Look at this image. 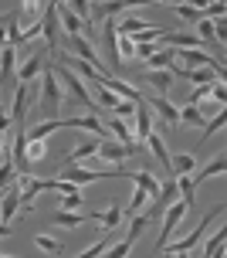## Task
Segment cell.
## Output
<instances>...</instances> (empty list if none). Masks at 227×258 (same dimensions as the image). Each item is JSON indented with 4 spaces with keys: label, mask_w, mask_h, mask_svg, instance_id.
<instances>
[{
    "label": "cell",
    "mask_w": 227,
    "mask_h": 258,
    "mask_svg": "<svg viewBox=\"0 0 227 258\" xmlns=\"http://www.w3.org/2000/svg\"><path fill=\"white\" fill-rule=\"evenodd\" d=\"M44 54H51V51H34V54H31V58H27V61L17 68V82H27V85H34V82L44 75V68H48Z\"/></svg>",
    "instance_id": "10"
},
{
    "label": "cell",
    "mask_w": 227,
    "mask_h": 258,
    "mask_svg": "<svg viewBox=\"0 0 227 258\" xmlns=\"http://www.w3.org/2000/svg\"><path fill=\"white\" fill-rule=\"evenodd\" d=\"M177 54L187 61V68H217L220 64V58H214V54H207L203 48H177Z\"/></svg>",
    "instance_id": "13"
},
{
    "label": "cell",
    "mask_w": 227,
    "mask_h": 258,
    "mask_svg": "<svg viewBox=\"0 0 227 258\" xmlns=\"http://www.w3.org/2000/svg\"><path fill=\"white\" fill-rule=\"evenodd\" d=\"M220 214H224V204H217L214 211H207L200 224H197V228H193V231H190L187 238H180L177 245H166V248H160V255H190V251H193V245H197V241H200L203 234L210 231V224H214V221L220 218Z\"/></svg>",
    "instance_id": "2"
},
{
    "label": "cell",
    "mask_w": 227,
    "mask_h": 258,
    "mask_svg": "<svg viewBox=\"0 0 227 258\" xmlns=\"http://www.w3.org/2000/svg\"><path fill=\"white\" fill-rule=\"evenodd\" d=\"M54 72H58V78H61L64 92H68V95H71V99H75L78 105H85L89 112H99V109H102V102H99V99H92V95H89V89H85V78L78 75V72H75V68H71V64L58 61V64H54Z\"/></svg>",
    "instance_id": "1"
},
{
    "label": "cell",
    "mask_w": 227,
    "mask_h": 258,
    "mask_svg": "<svg viewBox=\"0 0 227 258\" xmlns=\"http://www.w3.org/2000/svg\"><path fill=\"white\" fill-rule=\"evenodd\" d=\"M64 129H82V133H95V136H112L109 122H102L95 112H89V116H68L64 119Z\"/></svg>",
    "instance_id": "9"
},
{
    "label": "cell",
    "mask_w": 227,
    "mask_h": 258,
    "mask_svg": "<svg viewBox=\"0 0 227 258\" xmlns=\"http://www.w3.org/2000/svg\"><path fill=\"white\" fill-rule=\"evenodd\" d=\"M142 27H146V21H139V17H129V14L119 17V34H139Z\"/></svg>",
    "instance_id": "32"
},
{
    "label": "cell",
    "mask_w": 227,
    "mask_h": 258,
    "mask_svg": "<svg viewBox=\"0 0 227 258\" xmlns=\"http://www.w3.org/2000/svg\"><path fill=\"white\" fill-rule=\"evenodd\" d=\"M51 224H58V228H78V224H82V221L85 218H78L75 211H68V207H61V211H54V214H51Z\"/></svg>",
    "instance_id": "25"
},
{
    "label": "cell",
    "mask_w": 227,
    "mask_h": 258,
    "mask_svg": "<svg viewBox=\"0 0 227 258\" xmlns=\"http://www.w3.org/2000/svg\"><path fill=\"white\" fill-rule=\"evenodd\" d=\"M210 95H214L220 105H227V82H214V89H210Z\"/></svg>",
    "instance_id": "39"
},
{
    "label": "cell",
    "mask_w": 227,
    "mask_h": 258,
    "mask_svg": "<svg viewBox=\"0 0 227 258\" xmlns=\"http://www.w3.org/2000/svg\"><path fill=\"white\" fill-rule=\"evenodd\" d=\"M99 150H102V136H95V140H82L71 153L64 156V163H82V160H92V156H99Z\"/></svg>",
    "instance_id": "14"
},
{
    "label": "cell",
    "mask_w": 227,
    "mask_h": 258,
    "mask_svg": "<svg viewBox=\"0 0 227 258\" xmlns=\"http://www.w3.org/2000/svg\"><path fill=\"white\" fill-rule=\"evenodd\" d=\"M149 0H99L95 7H92V21L95 24H105L109 17H119V14L132 11V7H146Z\"/></svg>",
    "instance_id": "6"
},
{
    "label": "cell",
    "mask_w": 227,
    "mask_h": 258,
    "mask_svg": "<svg viewBox=\"0 0 227 258\" xmlns=\"http://www.w3.org/2000/svg\"><path fill=\"white\" fill-rule=\"evenodd\" d=\"M122 207L119 204H112L109 211H102V214H95V224H102V228H115V224H122Z\"/></svg>",
    "instance_id": "27"
},
{
    "label": "cell",
    "mask_w": 227,
    "mask_h": 258,
    "mask_svg": "<svg viewBox=\"0 0 227 258\" xmlns=\"http://www.w3.org/2000/svg\"><path fill=\"white\" fill-rule=\"evenodd\" d=\"M109 129H112V136H119V143H126V146H132V150L139 153V140H136V133L126 126V119H122V116L109 119Z\"/></svg>",
    "instance_id": "18"
},
{
    "label": "cell",
    "mask_w": 227,
    "mask_h": 258,
    "mask_svg": "<svg viewBox=\"0 0 227 258\" xmlns=\"http://www.w3.org/2000/svg\"><path fill=\"white\" fill-rule=\"evenodd\" d=\"M119 51H122V58H136V38L119 34Z\"/></svg>",
    "instance_id": "37"
},
{
    "label": "cell",
    "mask_w": 227,
    "mask_h": 258,
    "mask_svg": "<svg viewBox=\"0 0 227 258\" xmlns=\"http://www.w3.org/2000/svg\"><path fill=\"white\" fill-rule=\"evenodd\" d=\"M187 211H190V204L183 201V197H180V201H173V204H170V207L163 211V228H160V238H156V251L170 245V234H173V231L180 228V224H183Z\"/></svg>",
    "instance_id": "5"
},
{
    "label": "cell",
    "mask_w": 227,
    "mask_h": 258,
    "mask_svg": "<svg viewBox=\"0 0 227 258\" xmlns=\"http://www.w3.org/2000/svg\"><path fill=\"white\" fill-rule=\"evenodd\" d=\"M177 17H183V21H190V24H200L203 11H200V7H193L190 0H183V4H177Z\"/></svg>",
    "instance_id": "30"
},
{
    "label": "cell",
    "mask_w": 227,
    "mask_h": 258,
    "mask_svg": "<svg viewBox=\"0 0 227 258\" xmlns=\"http://www.w3.org/2000/svg\"><path fill=\"white\" fill-rule=\"evenodd\" d=\"M224 245H227V224H224V228H220V231L214 234V238H210V241H207V245H203V255H207V258L224 255Z\"/></svg>",
    "instance_id": "26"
},
{
    "label": "cell",
    "mask_w": 227,
    "mask_h": 258,
    "mask_svg": "<svg viewBox=\"0 0 227 258\" xmlns=\"http://www.w3.org/2000/svg\"><path fill=\"white\" fill-rule=\"evenodd\" d=\"M54 129H64V119H48V122H38V126L27 129V140H44L48 133H54Z\"/></svg>",
    "instance_id": "24"
},
{
    "label": "cell",
    "mask_w": 227,
    "mask_h": 258,
    "mask_svg": "<svg viewBox=\"0 0 227 258\" xmlns=\"http://www.w3.org/2000/svg\"><path fill=\"white\" fill-rule=\"evenodd\" d=\"M156 51H160L156 44H136V58H146V61H149V58H153Z\"/></svg>",
    "instance_id": "41"
},
{
    "label": "cell",
    "mask_w": 227,
    "mask_h": 258,
    "mask_svg": "<svg viewBox=\"0 0 227 258\" xmlns=\"http://www.w3.org/2000/svg\"><path fill=\"white\" fill-rule=\"evenodd\" d=\"M14 64H17V44L4 41V51H0V75H4V82H11Z\"/></svg>",
    "instance_id": "21"
},
{
    "label": "cell",
    "mask_w": 227,
    "mask_h": 258,
    "mask_svg": "<svg viewBox=\"0 0 227 258\" xmlns=\"http://www.w3.org/2000/svg\"><path fill=\"white\" fill-rule=\"evenodd\" d=\"M224 126H227V105L220 109V112H217L214 119H207V126H203V143L210 140V136H214L217 129H224Z\"/></svg>",
    "instance_id": "31"
},
{
    "label": "cell",
    "mask_w": 227,
    "mask_h": 258,
    "mask_svg": "<svg viewBox=\"0 0 227 258\" xmlns=\"http://www.w3.org/2000/svg\"><path fill=\"white\" fill-rule=\"evenodd\" d=\"M149 224H153V221H149V214H146V211H142V214H132L126 238H122L119 245H112V248H109V255H115V258H126L129 251H132V245H136L139 238H142V234L149 231Z\"/></svg>",
    "instance_id": "4"
},
{
    "label": "cell",
    "mask_w": 227,
    "mask_h": 258,
    "mask_svg": "<svg viewBox=\"0 0 227 258\" xmlns=\"http://www.w3.org/2000/svg\"><path fill=\"white\" fill-rule=\"evenodd\" d=\"M61 78H58V72H54V64H48L44 68V75H41V102H44V116L48 119H58V112H61Z\"/></svg>",
    "instance_id": "3"
},
{
    "label": "cell",
    "mask_w": 227,
    "mask_h": 258,
    "mask_svg": "<svg viewBox=\"0 0 227 258\" xmlns=\"http://www.w3.org/2000/svg\"><path fill=\"white\" fill-rule=\"evenodd\" d=\"M136 153L132 146L126 143H115V140H102V150H99V160L102 163H119V160H129V156Z\"/></svg>",
    "instance_id": "12"
},
{
    "label": "cell",
    "mask_w": 227,
    "mask_h": 258,
    "mask_svg": "<svg viewBox=\"0 0 227 258\" xmlns=\"http://www.w3.org/2000/svg\"><path fill=\"white\" fill-rule=\"evenodd\" d=\"M166 44H173V48H203L207 41H203L200 34H187V31H180V34H173V31H170V38H166Z\"/></svg>",
    "instance_id": "23"
},
{
    "label": "cell",
    "mask_w": 227,
    "mask_h": 258,
    "mask_svg": "<svg viewBox=\"0 0 227 258\" xmlns=\"http://www.w3.org/2000/svg\"><path fill=\"white\" fill-rule=\"evenodd\" d=\"M197 34H200L207 44H210V41H217V21H214V17H203L200 24H197Z\"/></svg>",
    "instance_id": "35"
},
{
    "label": "cell",
    "mask_w": 227,
    "mask_h": 258,
    "mask_svg": "<svg viewBox=\"0 0 227 258\" xmlns=\"http://www.w3.org/2000/svg\"><path fill=\"white\" fill-rule=\"evenodd\" d=\"M146 146H149L153 160H156L163 170L173 167V156H170V150H166V143H163V136H160V133H149V143H146Z\"/></svg>",
    "instance_id": "16"
},
{
    "label": "cell",
    "mask_w": 227,
    "mask_h": 258,
    "mask_svg": "<svg viewBox=\"0 0 227 258\" xmlns=\"http://www.w3.org/2000/svg\"><path fill=\"white\" fill-rule=\"evenodd\" d=\"M173 58H180L173 44H170V48H160V51L149 58V68H173Z\"/></svg>",
    "instance_id": "29"
},
{
    "label": "cell",
    "mask_w": 227,
    "mask_h": 258,
    "mask_svg": "<svg viewBox=\"0 0 227 258\" xmlns=\"http://www.w3.org/2000/svg\"><path fill=\"white\" fill-rule=\"evenodd\" d=\"M224 4H227V0H224Z\"/></svg>",
    "instance_id": "44"
},
{
    "label": "cell",
    "mask_w": 227,
    "mask_h": 258,
    "mask_svg": "<svg viewBox=\"0 0 227 258\" xmlns=\"http://www.w3.org/2000/svg\"><path fill=\"white\" fill-rule=\"evenodd\" d=\"M102 27H105V31H102V41H105L109 68H112V75H119V72H122V61H126V58H122V51H119V21H115V17H109Z\"/></svg>",
    "instance_id": "7"
},
{
    "label": "cell",
    "mask_w": 227,
    "mask_h": 258,
    "mask_svg": "<svg viewBox=\"0 0 227 258\" xmlns=\"http://www.w3.org/2000/svg\"><path fill=\"white\" fill-rule=\"evenodd\" d=\"M180 126H207V116L197 102H187L180 109Z\"/></svg>",
    "instance_id": "20"
},
{
    "label": "cell",
    "mask_w": 227,
    "mask_h": 258,
    "mask_svg": "<svg viewBox=\"0 0 227 258\" xmlns=\"http://www.w3.org/2000/svg\"><path fill=\"white\" fill-rule=\"evenodd\" d=\"M146 99H149V105L156 109V116L163 119L166 126H180V109L170 102L166 95H160V92H156V95H146Z\"/></svg>",
    "instance_id": "11"
},
{
    "label": "cell",
    "mask_w": 227,
    "mask_h": 258,
    "mask_svg": "<svg viewBox=\"0 0 227 258\" xmlns=\"http://www.w3.org/2000/svg\"><path fill=\"white\" fill-rule=\"evenodd\" d=\"M210 89H214V85H197L193 95H190V102H203V99H210Z\"/></svg>",
    "instance_id": "40"
},
{
    "label": "cell",
    "mask_w": 227,
    "mask_h": 258,
    "mask_svg": "<svg viewBox=\"0 0 227 258\" xmlns=\"http://www.w3.org/2000/svg\"><path fill=\"white\" fill-rule=\"evenodd\" d=\"M109 245H115V241H109V238H105V241H95V245H92V248H85V251H82V255H85V258L105 255V251H109Z\"/></svg>",
    "instance_id": "38"
},
{
    "label": "cell",
    "mask_w": 227,
    "mask_h": 258,
    "mask_svg": "<svg viewBox=\"0 0 227 258\" xmlns=\"http://www.w3.org/2000/svg\"><path fill=\"white\" fill-rule=\"evenodd\" d=\"M224 255H227V245H224Z\"/></svg>",
    "instance_id": "43"
},
{
    "label": "cell",
    "mask_w": 227,
    "mask_h": 258,
    "mask_svg": "<svg viewBox=\"0 0 227 258\" xmlns=\"http://www.w3.org/2000/svg\"><path fill=\"white\" fill-rule=\"evenodd\" d=\"M146 201H153V194L146 190V187H136V194H132V201H129V207H126V214L132 218V214H142L146 211Z\"/></svg>",
    "instance_id": "28"
},
{
    "label": "cell",
    "mask_w": 227,
    "mask_h": 258,
    "mask_svg": "<svg viewBox=\"0 0 227 258\" xmlns=\"http://www.w3.org/2000/svg\"><path fill=\"white\" fill-rule=\"evenodd\" d=\"M220 173H227V153H220V156H214L207 167H200L193 177H197V183H203V180H210V177H220Z\"/></svg>",
    "instance_id": "19"
},
{
    "label": "cell",
    "mask_w": 227,
    "mask_h": 258,
    "mask_svg": "<svg viewBox=\"0 0 227 258\" xmlns=\"http://www.w3.org/2000/svg\"><path fill=\"white\" fill-rule=\"evenodd\" d=\"M44 11H48L44 0H21V4H17V14H21V21H24L27 27L38 24L41 17H44Z\"/></svg>",
    "instance_id": "15"
},
{
    "label": "cell",
    "mask_w": 227,
    "mask_h": 258,
    "mask_svg": "<svg viewBox=\"0 0 227 258\" xmlns=\"http://www.w3.org/2000/svg\"><path fill=\"white\" fill-rule=\"evenodd\" d=\"M139 82H146V85H149L153 92H160V95H170V89H173L177 75H173V68H146Z\"/></svg>",
    "instance_id": "8"
},
{
    "label": "cell",
    "mask_w": 227,
    "mask_h": 258,
    "mask_svg": "<svg viewBox=\"0 0 227 258\" xmlns=\"http://www.w3.org/2000/svg\"><path fill=\"white\" fill-rule=\"evenodd\" d=\"M217 75H220V82H227V64H224V61L217 64Z\"/></svg>",
    "instance_id": "42"
},
{
    "label": "cell",
    "mask_w": 227,
    "mask_h": 258,
    "mask_svg": "<svg viewBox=\"0 0 227 258\" xmlns=\"http://www.w3.org/2000/svg\"><path fill=\"white\" fill-rule=\"evenodd\" d=\"M173 177H183V173H197V156L193 153H177L173 156V167H170Z\"/></svg>",
    "instance_id": "22"
},
{
    "label": "cell",
    "mask_w": 227,
    "mask_h": 258,
    "mask_svg": "<svg viewBox=\"0 0 227 258\" xmlns=\"http://www.w3.org/2000/svg\"><path fill=\"white\" fill-rule=\"evenodd\" d=\"M177 180H180V190H183V201L193 207V197H197V190H193V187H197V177H193V173H183V177H177Z\"/></svg>",
    "instance_id": "34"
},
{
    "label": "cell",
    "mask_w": 227,
    "mask_h": 258,
    "mask_svg": "<svg viewBox=\"0 0 227 258\" xmlns=\"http://www.w3.org/2000/svg\"><path fill=\"white\" fill-rule=\"evenodd\" d=\"M129 180H136V187H146V190L153 194V201L160 197V190H163V183L156 180L149 173V167H142V170H129Z\"/></svg>",
    "instance_id": "17"
},
{
    "label": "cell",
    "mask_w": 227,
    "mask_h": 258,
    "mask_svg": "<svg viewBox=\"0 0 227 258\" xmlns=\"http://www.w3.org/2000/svg\"><path fill=\"white\" fill-rule=\"evenodd\" d=\"M61 207H68V211H78V207H82V187L61 194Z\"/></svg>",
    "instance_id": "36"
},
{
    "label": "cell",
    "mask_w": 227,
    "mask_h": 258,
    "mask_svg": "<svg viewBox=\"0 0 227 258\" xmlns=\"http://www.w3.org/2000/svg\"><path fill=\"white\" fill-rule=\"evenodd\" d=\"M34 245H38V251H48V255H61V251H64L61 241H54L51 234H38V238H34Z\"/></svg>",
    "instance_id": "33"
}]
</instances>
